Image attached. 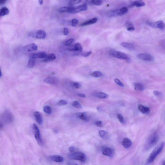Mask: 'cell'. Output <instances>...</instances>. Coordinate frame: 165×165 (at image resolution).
I'll return each instance as SVG.
<instances>
[{"label": "cell", "mask_w": 165, "mask_h": 165, "mask_svg": "<svg viewBox=\"0 0 165 165\" xmlns=\"http://www.w3.org/2000/svg\"><path fill=\"white\" fill-rule=\"evenodd\" d=\"M164 146V142H162L155 147L150 154L148 159H147L146 164H149L153 163L156 159L157 156L163 151Z\"/></svg>", "instance_id": "6da1fadb"}, {"label": "cell", "mask_w": 165, "mask_h": 165, "mask_svg": "<svg viewBox=\"0 0 165 165\" xmlns=\"http://www.w3.org/2000/svg\"><path fill=\"white\" fill-rule=\"evenodd\" d=\"M159 140V135L156 132H154L151 134L147 139L145 144V150H148L152 148L157 143Z\"/></svg>", "instance_id": "7a4b0ae2"}, {"label": "cell", "mask_w": 165, "mask_h": 165, "mask_svg": "<svg viewBox=\"0 0 165 165\" xmlns=\"http://www.w3.org/2000/svg\"><path fill=\"white\" fill-rule=\"evenodd\" d=\"M109 54L111 56L116 58L126 60L128 63L131 62V58L126 54L122 52L114 50H110L109 51Z\"/></svg>", "instance_id": "3957f363"}, {"label": "cell", "mask_w": 165, "mask_h": 165, "mask_svg": "<svg viewBox=\"0 0 165 165\" xmlns=\"http://www.w3.org/2000/svg\"><path fill=\"white\" fill-rule=\"evenodd\" d=\"M68 157L70 159L73 160H77L84 162L86 160L87 157L85 154L82 152L71 153L68 155Z\"/></svg>", "instance_id": "277c9868"}, {"label": "cell", "mask_w": 165, "mask_h": 165, "mask_svg": "<svg viewBox=\"0 0 165 165\" xmlns=\"http://www.w3.org/2000/svg\"><path fill=\"white\" fill-rule=\"evenodd\" d=\"M1 119L3 123L10 124L14 121V118L12 114L8 110L5 111L1 116Z\"/></svg>", "instance_id": "5b68a950"}, {"label": "cell", "mask_w": 165, "mask_h": 165, "mask_svg": "<svg viewBox=\"0 0 165 165\" xmlns=\"http://www.w3.org/2000/svg\"><path fill=\"white\" fill-rule=\"evenodd\" d=\"M32 130L38 144L41 146H42L43 145V142L41 138V132L39 128L36 124H33Z\"/></svg>", "instance_id": "8992f818"}, {"label": "cell", "mask_w": 165, "mask_h": 165, "mask_svg": "<svg viewBox=\"0 0 165 165\" xmlns=\"http://www.w3.org/2000/svg\"><path fill=\"white\" fill-rule=\"evenodd\" d=\"M147 24L153 28H158L161 29H163L165 28L164 23L162 21H159L155 22H148Z\"/></svg>", "instance_id": "52a82bcc"}, {"label": "cell", "mask_w": 165, "mask_h": 165, "mask_svg": "<svg viewBox=\"0 0 165 165\" xmlns=\"http://www.w3.org/2000/svg\"><path fill=\"white\" fill-rule=\"evenodd\" d=\"M137 57L141 60L147 61H153L154 60L153 57L149 54L140 53L138 54Z\"/></svg>", "instance_id": "ba28073f"}, {"label": "cell", "mask_w": 165, "mask_h": 165, "mask_svg": "<svg viewBox=\"0 0 165 165\" xmlns=\"http://www.w3.org/2000/svg\"><path fill=\"white\" fill-rule=\"evenodd\" d=\"M88 9V6L86 4H84L80 5V6H77V7H75L74 9L70 13L75 14V13H77L86 10Z\"/></svg>", "instance_id": "9c48e42d"}, {"label": "cell", "mask_w": 165, "mask_h": 165, "mask_svg": "<svg viewBox=\"0 0 165 165\" xmlns=\"http://www.w3.org/2000/svg\"><path fill=\"white\" fill-rule=\"evenodd\" d=\"M58 80L57 78L53 77H48L44 80V82L47 84L55 85L58 84Z\"/></svg>", "instance_id": "30bf717a"}, {"label": "cell", "mask_w": 165, "mask_h": 165, "mask_svg": "<svg viewBox=\"0 0 165 165\" xmlns=\"http://www.w3.org/2000/svg\"><path fill=\"white\" fill-rule=\"evenodd\" d=\"M35 35L36 38L38 39H43L45 38L46 34L44 30H39L36 32Z\"/></svg>", "instance_id": "8fae6325"}, {"label": "cell", "mask_w": 165, "mask_h": 165, "mask_svg": "<svg viewBox=\"0 0 165 165\" xmlns=\"http://www.w3.org/2000/svg\"><path fill=\"white\" fill-rule=\"evenodd\" d=\"M38 47L37 45L34 43H32L27 45L24 48V49L27 52H31L37 50Z\"/></svg>", "instance_id": "7c38bea8"}, {"label": "cell", "mask_w": 165, "mask_h": 165, "mask_svg": "<svg viewBox=\"0 0 165 165\" xmlns=\"http://www.w3.org/2000/svg\"><path fill=\"white\" fill-rule=\"evenodd\" d=\"M34 116L36 121L39 124L43 123V118L41 113L38 111H36L34 113Z\"/></svg>", "instance_id": "4fadbf2b"}, {"label": "cell", "mask_w": 165, "mask_h": 165, "mask_svg": "<svg viewBox=\"0 0 165 165\" xmlns=\"http://www.w3.org/2000/svg\"><path fill=\"white\" fill-rule=\"evenodd\" d=\"M83 48L81 44L79 43H76L75 44L74 46L70 48L69 50L70 51H74L76 52H81L82 51Z\"/></svg>", "instance_id": "5bb4252c"}, {"label": "cell", "mask_w": 165, "mask_h": 165, "mask_svg": "<svg viewBox=\"0 0 165 165\" xmlns=\"http://www.w3.org/2000/svg\"><path fill=\"white\" fill-rule=\"evenodd\" d=\"M138 109L140 112L144 114H148L150 112V109L149 107L144 106L141 104L138 105Z\"/></svg>", "instance_id": "9a60e30c"}, {"label": "cell", "mask_w": 165, "mask_h": 165, "mask_svg": "<svg viewBox=\"0 0 165 165\" xmlns=\"http://www.w3.org/2000/svg\"><path fill=\"white\" fill-rule=\"evenodd\" d=\"M50 159L52 161L57 163H62L64 161L63 157L58 155H53L51 157Z\"/></svg>", "instance_id": "2e32d148"}, {"label": "cell", "mask_w": 165, "mask_h": 165, "mask_svg": "<svg viewBox=\"0 0 165 165\" xmlns=\"http://www.w3.org/2000/svg\"><path fill=\"white\" fill-rule=\"evenodd\" d=\"M121 45L124 47L130 50H134L135 49V45L131 43L123 42L121 43Z\"/></svg>", "instance_id": "e0dca14e"}, {"label": "cell", "mask_w": 165, "mask_h": 165, "mask_svg": "<svg viewBox=\"0 0 165 165\" xmlns=\"http://www.w3.org/2000/svg\"><path fill=\"white\" fill-rule=\"evenodd\" d=\"M75 7L72 6H65L59 9V12L60 13L68 12L69 13L74 9Z\"/></svg>", "instance_id": "ac0fdd59"}, {"label": "cell", "mask_w": 165, "mask_h": 165, "mask_svg": "<svg viewBox=\"0 0 165 165\" xmlns=\"http://www.w3.org/2000/svg\"><path fill=\"white\" fill-rule=\"evenodd\" d=\"M108 15L110 17H113L122 16L123 15L121 12L120 9H119L109 12L108 13Z\"/></svg>", "instance_id": "d6986e66"}, {"label": "cell", "mask_w": 165, "mask_h": 165, "mask_svg": "<svg viewBox=\"0 0 165 165\" xmlns=\"http://www.w3.org/2000/svg\"><path fill=\"white\" fill-rule=\"evenodd\" d=\"M102 153L104 155L109 157L112 156L113 155V151L110 148L108 147H104L102 150Z\"/></svg>", "instance_id": "ffe728a7"}, {"label": "cell", "mask_w": 165, "mask_h": 165, "mask_svg": "<svg viewBox=\"0 0 165 165\" xmlns=\"http://www.w3.org/2000/svg\"><path fill=\"white\" fill-rule=\"evenodd\" d=\"M134 88L135 90L142 91L144 90V87L143 84L139 82H135L134 83Z\"/></svg>", "instance_id": "44dd1931"}, {"label": "cell", "mask_w": 165, "mask_h": 165, "mask_svg": "<svg viewBox=\"0 0 165 165\" xmlns=\"http://www.w3.org/2000/svg\"><path fill=\"white\" fill-rule=\"evenodd\" d=\"M132 142L128 138H124L122 143V145L123 146V147L126 148H129L132 145Z\"/></svg>", "instance_id": "7402d4cb"}, {"label": "cell", "mask_w": 165, "mask_h": 165, "mask_svg": "<svg viewBox=\"0 0 165 165\" xmlns=\"http://www.w3.org/2000/svg\"><path fill=\"white\" fill-rule=\"evenodd\" d=\"M77 116L80 119L84 121H89L88 115L85 113H77Z\"/></svg>", "instance_id": "603a6c76"}, {"label": "cell", "mask_w": 165, "mask_h": 165, "mask_svg": "<svg viewBox=\"0 0 165 165\" xmlns=\"http://www.w3.org/2000/svg\"><path fill=\"white\" fill-rule=\"evenodd\" d=\"M56 57L55 55L53 54H51L47 55L46 57L44 58L43 61L44 62H48L52 61V60L56 59Z\"/></svg>", "instance_id": "cb8c5ba5"}, {"label": "cell", "mask_w": 165, "mask_h": 165, "mask_svg": "<svg viewBox=\"0 0 165 165\" xmlns=\"http://www.w3.org/2000/svg\"><path fill=\"white\" fill-rule=\"evenodd\" d=\"M145 3L141 0L134 1L132 4V6H136V7L139 8L145 6Z\"/></svg>", "instance_id": "d4e9b609"}, {"label": "cell", "mask_w": 165, "mask_h": 165, "mask_svg": "<svg viewBox=\"0 0 165 165\" xmlns=\"http://www.w3.org/2000/svg\"><path fill=\"white\" fill-rule=\"evenodd\" d=\"M47 55L45 52H39L37 54L33 55L32 57L35 59L45 58Z\"/></svg>", "instance_id": "484cf974"}, {"label": "cell", "mask_w": 165, "mask_h": 165, "mask_svg": "<svg viewBox=\"0 0 165 165\" xmlns=\"http://www.w3.org/2000/svg\"><path fill=\"white\" fill-rule=\"evenodd\" d=\"M97 21V19L96 18H94L92 19L89 21H86V22L83 23L81 25V26H86L88 25L96 23Z\"/></svg>", "instance_id": "4316f807"}, {"label": "cell", "mask_w": 165, "mask_h": 165, "mask_svg": "<svg viewBox=\"0 0 165 165\" xmlns=\"http://www.w3.org/2000/svg\"><path fill=\"white\" fill-rule=\"evenodd\" d=\"M36 63V59L31 57L29 58L28 64V67L29 68H33Z\"/></svg>", "instance_id": "83f0119b"}, {"label": "cell", "mask_w": 165, "mask_h": 165, "mask_svg": "<svg viewBox=\"0 0 165 165\" xmlns=\"http://www.w3.org/2000/svg\"><path fill=\"white\" fill-rule=\"evenodd\" d=\"M9 13V9L6 7H3L0 10V15L1 17L7 15Z\"/></svg>", "instance_id": "f1b7e54d"}, {"label": "cell", "mask_w": 165, "mask_h": 165, "mask_svg": "<svg viewBox=\"0 0 165 165\" xmlns=\"http://www.w3.org/2000/svg\"><path fill=\"white\" fill-rule=\"evenodd\" d=\"M95 96L99 98L104 99L107 98L108 97V95L104 93L100 92L97 93L95 94Z\"/></svg>", "instance_id": "f546056e"}, {"label": "cell", "mask_w": 165, "mask_h": 165, "mask_svg": "<svg viewBox=\"0 0 165 165\" xmlns=\"http://www.w3.org/2000/svg\"><path fill=\"white\" fill-rule=\"evenodd\" d=\"M43 110L44 112L47 114H51L52 113V108L49 105L45 106L43 108Z\"/></svg>", "instance_id": "4dcf8cb0"}, {"label": "cell", "mask_w": 165, "mask_h": 165, "mask_svg": "<svg viewBox=\"0 0 165 165\" xmlns=\"http://www.w3.org/2000/svg\"><path fill=\"white\" fill-rule=\"evenodd\" d=\"M91 76L93 77H99L103 76V74L98 71H96L92 73L91 74Z\"/></svg>", "instance_id": "1f68e13d"}, {"label": "cell", "mask_w": 165, "mask_h": 165, "mask_svg": "<svg viewBox=\"0 0 165 165\" xmlns=\"http://www.w3.org/2000/svg\"><path fill=\"white\" fill-rule=\"evenodd\" d=\"M72 106L75 108H82V105L81 104L77 101H75L72 104Z\"/></svg>", "instance_id": "d6a6232c"}, {"label": "cell", "mask_w": 165, "mask_h": 165, "mask_svg": "<svg viewBox=\"0 0 165 165\" xmlns=\"http://www.w3.org/2000/svg\"><path fill=\"white\" fill-rule=\"evenodd\" d=\"M81 0H69L68 4L70 6L76 4L81 2Z\"/></svg>", "instance_id": "836d02e7"}, {"label": "cell", "mask_w": 165, "mask_h": 165, "mask_svg": "<svg viewBox=\"0 0 165 165\" xmlns=\"http://www.w3.org/2000/svg\"><path fill=\"white\" fill-rule=\"evenodd\" d=\"M92 2L93 5L100 6L102 3L103 0H92Z\"/></svg>", "instance_id": "e575fe53"}, {"label": "cell", "mask_w": 165, "mask_h": 165, "mask_svg": "<svg viewBox=\"0 0 165 165\" xmlns=\"http://www.w3.org/2000/svg\"><path fill=\"white\" fill-rule=\"evenodd\" d=\"M74 39L73 38H71L68 39L65 42V45L66 46H70L73 43L74 41Z\"/></svg>", "instance_id": "d590c367"}, {"label": "cell", "mask_w": 165, "mask_h": 165, "mask_svg": "<svg viewBox=\"0 0 165 165\" xmlns=\"http://www.w3.org/2000/svg\"><path fill=\"white\" fill-rule=\"evenodd\" d=\"M99 135L101 137L104 138L105 136L107 134V133L105 131L102 130H101L99 131Z\"/></svg>", "instance_id": "8d00e7d4"}, {"label": "cell", "mask_w": 165, "mask_h": 165, "mask_svg": "<svg viewBox=\"0 0 165 165\" xmlns=\"http://www.w3.org/2000/svg\"><path fill=\"white\" fill-rule=\"evenodd\" d=\"M68 104L66 101L63 100H60L57 103V105L59 106L65 105Z\"/></svg>", "instance_id": "74e56055"}, {"label": "cell", "mask_w": 165, "mask_h": 165, "mask_svg": "<svg viewBox=\"0 0 165 165\" xmlns=\"http://www.w3.org/2000/svg\"><path fill=\"white\" fill-rule=\"evenodd\" d=\"M117 117L119 121L122 124H124V117H123L122 115L120 114H118L117 115Z\"/></svg>", "instance_id": "f35d334b"}, {"label": "cell", "mask_w": 165, "mask_h": 165, "mask_svg": "<svg viewBox=\"0 0 165 165\" xmlns=\"http://www.w3.org/2000/svg\"><path fill=\"white\" fill-rule=\"evenodd\" d=\"M114 81L115 83H116L118 85H119V86L121 87H124V84H123V83L120 81V80H119L118 79H115Z\"/></svg>", "instance_id": "ab89813d"}, {"label": "cell", "mask_w": 165, "mask_h": 165, "mask_svg": "<svg viewBox=\"0 0 165 165\" xmlns=\"http://www.w3.org/2000/svg\"><path fill=\"white\" fill-rule=\"evenodd\" d=\"M121 12L123 15L126 14L128 11V9L127 7H123L120 9Z\"/></svg>", "instance_id": "60d3db41"}, {"label": "cell", "mask_w": 165, "mask_h": 165, "mask_svg": "<svg viewBox=\"0 0 165 165\" xmlns=\"http://www.w3.org/2000/svg\"><path fill=\"white\" fill-rule=\"evenodd\" d=\"M78 21L76 19H73L71 21V25L73 27H75L78 24Z\"/></svg>", "instance_id": "b9f144b4"}, {"label": "cell", "mask_w": 165, "mask_h": 165, "mask_svg": "<svg viewBox=\"0 0 165 165\" xmlns=\"http://www.w3.org/2000/svg\"><path fill=\"white\" fill-rule=\"evenodd\" d=\"M73 86L76 89H79L81 88V86L80 83L77 82H75L73 83Z\"/></svg>", "instance_id": "7bdbcfd3"}, {"label": "cell", "mask_w": 165, "mask_h": 165, "mask_svg": "<svg viewBox=\"0 0 165 165\" xmlns=\"http://www.w3.org/2000/svg\"><path fill=\"white\" fill-rule=\"evenodd\" d=\"M153 93L154 95L156 97H159L162 95V93L160 91L157 90H155L153 91Z\"/></svg>", "instance_id": "ee69618b"}, {"label": "cell", "mask_w": 165, "mask_h": 165, "mask_svg": "<svg viewBox=\"0 0 165 165\" xmlns=\"http://www.w3.org/2000/svg\"><path fill=\"white\" fill-rule=\"evenodd\" d=\"M68 150H69V151H70L71 153L76 152V148L75 147H73V146H72V147H69V149H68Z\"/></svg>", "instance_id": "f6af8a7d"}, {"label": "cell", "mask_w": 165, "mask_h": 165, "mask_svg": "<svg viewBox=\"0 0 165 165\" xmlns=\"http://www.w3.org/2000/svg\"><path fill=\"white\" fill-rule=\"evenodd\" d=\"M95 124L98 127H102L103 126V122L101 121H98L96 122Z\"/></svg>", "instance_id": "bcb514c9"}, {"label": "cell", "mask_w": 165, "mask_h": 165, "mask_svg": "<svg viewBox=\"0 0 165 165\" xmlns=\"http://www.w3.org/2000/svg\"><path fill=\"white\" fill-rule=\"evenodd\" d=\"M92 53V52L90 51L86 52L85 53H83L82 56H83V57H87L90 55Z\"/></svg>", "instance_id": "7dc6e473"}, {"label": "cell", "mask_w": 165, "mask_h": 165, "mask_svg": "<svg viewBox=\"0 0 165 165\" xmlns=\"http://www.w3.org/2000/svg\"><path fill=\"white\" fill-rule=\"evenodd\" d=\"M63 33L65 35H67L69 33V30L68 28H65L63 29Z\"/></svg>", "instance_id": "c3c4849f"}, {"label": "cell", "mask_w": 165, "mask_h": 165, "mask_svg": "<svg viewBox=\"0 0 165 165\" xmlns=\"http://www.w3.org/2000/svg\"><path fill=\"white\" fill-rule=\"evenodd\" d=\"M135 28L133 26L127 28V30L130 31H134L135 30Z\"/></svg>", "instance_id": "681fc988"}, {"label": "cell", "mask_w": 165, "mask_h": 165, "mask_svg": "<svg viewBox=\"0 0 165 165\" xmlns=\"http://www.w3.org/2000/svg\"><path fill=\"white\" fill-rule=\"evenodd\" d=\"M85 3V4H88L89 5H93L92 2V0H87Z\"/></svg>", "instance_id": "f907efd6"}, {"label": "cell", "mask_w": 165, "mask_h": 165, "mask_svg": "<svg viewBox=\"0 0 165 165\" xmlns=\"http://www.w3.org/2000/svg\"><path fill=\"white\" fill-rule=\"evenodd\" d=\"M79 96H80V97L85 98V95L84 94H79L78 95Z\"/></svg>", "instance_id": "816d5d0a"}, {"label": "cell", "mask_w": 165, "mask_h": 165, "mask_svg": "<svg viewBox=\"0 0 165 165\" xmlns=\"http://www.w3.org/2000/svg\"><path fill=\"white\" fill-rule=\"evenodd\" d=\"M6 1V0H0V4H1V5L4 3Z\"/></svg>", "instance_id": "f5cc1de1"}, {"label": "cell", "mask_w": 165, "mask_h": 165, "mask_svg": "<svg viewBox=\"0 0 165 165\" xmlns=\"http://www.w3.org/2000/svg\"><path fill=\"white\" fill-rule=\"evenodd\" d=\"M38 2L40 5H42L43 3V0H38Z\"/></svg>", "instance_id": "db71d44e"}, {"label": "cell", "mask_w": 165, "mask_h": 165, "mask_svg": "<svg viewBox=\"0 0 165 165\" xmlns=\"http://www.w3.org/2000/svg\"><path fill=\"white\" fill-rule=\"evenodd\" d=\"M163 165H165V161H163Z\"/></svg>", "instance_id": "11a10c76"}, {"label": "cell", "mask_w": 165, "mask_h": 165, "mask_svg": "<svg viewBox=\"0 0 165 165\" xmlns=\"http://www.w3.org/2000/svg\"><path fill=\"white\" fill-rule=\"evenodd\" d=\"M2 76V72L1 71V76Z\"/></svg>", "instance_id": "9f6ffc18"}, {"label": "cell", "mask_w": 165, "mask_h": 165, "mask_svg": "<svg viewBox=\"0 0 165 165\" xmlns=\"http://www.w3.org/2000/svg\"><path fill=\"white\" fill-rule=\"evenodd\" d=\"M81 1H82V0H81Z\"/></svg>", "instance_id": "6f0895ef"}]
</instances>
